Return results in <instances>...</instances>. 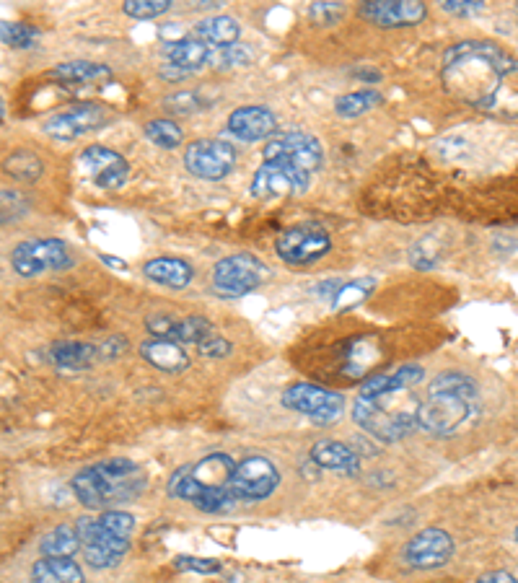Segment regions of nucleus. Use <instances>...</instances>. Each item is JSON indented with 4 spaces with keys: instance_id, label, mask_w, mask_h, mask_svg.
I'll use <instances>...</instances> for the list:
<instances>
[{
    "instance_id": "bb28decb",
    "label": "nucleus",
    "mask_w": 518,
    "mask_h": 583,
    "mask_svg": "<svg viewBox=\"0 0 518 583\" xmlns=\"http://www.w3.org/2000/svg\"><path fill=\"white\" fill-rule=\"evenodd\" d=\"M96 355H99V348H94V345L70 343V340L55 343L50 348V361L65 371H86L96 363Z\"/></svg>"
},
{
    "instance_id": "7c9ffc66",
    "label": "nucleus",
    "mask_w": 518,
    "mask_h": 583,
    "mask_svg": "<svg viewBox=\"0 0 518 583\" xmlns=\"http://www.w3.org/2000/svg\"><path fill=\"white\" fill-rule=\"evenodd\" d=\"M384 102V94L373 89H363V91H353V94H345L337 99L335 109L340 117H358L363 112H371L373 107H379Z\"/></svg>"
},
{
    "instance_id": "de8ad7c7",
    "label": "nucleus",
    "mask_w": 518,
    "mask_h": 583,
    "mask_svg": "<svg viewBox=\"0 0 518 583\" xmlns=\"http://www.w3.org/2000/svg\"><path fill=\"white\" fill-rule=\"evenodd\" d=\"M477 583H518L516 576H511L508 571H490L485 576L477 578Z\"/></svg>"
},
{
    "instance_id": "b1692460",
    "label": "nucleus",
    "mask_w": 518,
    "mask_h": 583,
    "mask_svg": "<svg viewBox=\"0 0 518 583\" xmlns=\"http://www.w3.org/2000/svg\"><path fill=\"white\" fill-rule=\"evenodd\" d=\"M143 273L148 280H156L166 288H184L192 280V265L177 257H156L143 265Z\"/></svg>"
},
{
    "instance_id": "f3484780",
    "label": "nucleus",
    "mask_w": 518,
    "mask_h": 583,
    "mask_svg": "<svg viewBox=\"0 0 518 583\" xmlns=\"http://www.w3.org/2000/svg\"><path fill=\"white\" fill-rule=\"evenodd\" d=\"M358 13L371 24L397 29V26L420 24L428 16V8L417 0H368V3H361Z\"/></svg>"
},
{
    "instance_id": "79ce46f5",
    "label": "nucleus",
    "mask_w": 518,
    "mask_h": 583,
    "mask_svg": "<svg viewBox=\"0 0 518 583\" xmlns=\"http://www.w3.org/2000/svg\"><path fill=\"white\" fill-rule=\"evenodd\" d=\"M309 16L316 24L335 26L337 21H342V16H345V6H342V3H314V6L309 8Z\"/></svg>"
},
{
    "instance_id": "0eeeda50",
    "label": "nucleus",
    "mask_w": 518,
    "mask_h": 583,
    "mask_svg": "<svg viewBox=\"0 0 518 583\" xmlns=\"http://www.w3.org/2000/svg\"><path fill=\"white\" fill-rule=\"evenodd\" d=\"M353 420L361 425L363 431L371 433L373 438L394 444L399 438H405L417 428L415 412H389L379 405V400H368V397H358L353 405Z\"/></svg>"
},
{
    "instance_id": "2eb2a0df",
    "label": "nucleus",
    "mask_w": 518,
    "mask_h": 583,
    "mask_svg": "<svg viewBox=\"0 0 518 583\" xmlns=\"http://www.w3.org/2000/svg\"><path fill=\"white\" fill-rule=\"evenodd\" d=\"M275 247H278L280 260L288 262V265H311V262L322 260L324 254L329 252L332 239L324 229L301 226V229L283 231Z\"/></svg>"
},
{
    "instance_id": "20e7f679",
    "label": "nucleus",
    "mask_w": 518,
    "mask_h": 583,
    "mask_svg": "<svg viewBox=\"0 0 518 583\" xmlns=\"http://www.w3.org/2000/svg\"><path fill=\"white\" fill-rule=\"evenodd\" d=\"M73 252L68 244L60 239H29L19 241L11 252L13 270L24 278H37V275L57 273V270H68L73 267Z\"/></svg>"
},
{
    "instance_id": "473e14b6",
    "label": "nucleus",
    "mask_w": 518,
    "mask_h": 583,
    "mask_svg": "<svg viewBox=\"0 0 518 583\" xmlns=\"http://www.w3.org/2000/svg\"><path fill=\"white\" fill-rule=\"evenodd\" d=\"M373 278H366V280H350V283H342V288L337 291L335 301H332V306H335V311H345V309H353V306L363 304L368 298V293L373 291Z\"/></svg>"
},
{
    "instance_id": "9d476101",
    "label": "nucleus",
    "mask_w": 518,
    "mask_h": 583,
    "mask_svg": "<svg viewBox=\"0 0 518 583\" xmlns=\"http://www.w3.org/2000/svg\"><path fill=\"white\" fill-rule=\"evenodd\" d=\"M184 166L187 172L195 174L208 182H218V179L228 177L236 166V148L226 140L203 138L195 140L184 151Z\"/></svg>"
},
{
    "instance_id": "49530a36",
    "label": "nucleus",
    "mask_w": 518,
    "mask_h": 583,
    "mask_svg": "<svg viewBox=\"0 0 518 583\" xmlns=\"http://www.w3.org/2000/svg\"><path fill=\"white\" fill-rule=\"evenodd\" d=\"M125 348H127L125 337H109L107 343L99 348V353H102L104 358H117V355H120Z\"/></svg>"
},
{
    "instance_id": "412c9836",
    "label": "nucleus",
    "mask_w": 518,
    "mask_h": 583,
    "mask_svg": "<svg viewBox=\"0 0 518 583\" xmlns=\"http://www.w3.org/2000/svg\"><path fill=\"white\" fill-rule=\"evenodd\" d=\"M425 379V371L420 366H402L392 374H379L371 376V379L363 381L361 397H368V400H381L386 394H397L405 392V389L415 387L420 381Z\"/></svg>"
},
{
    "instance_id": "c85d7f7f",
    "label": "nucleus",
    "mask_w": 518,
    "mask_h": 583,
    "mask_svg": "<svg viewBox=\"0 0 518 583\" xmlns=\"http://www.w3.org/2000/svg\"><path fill=\"white\" fill-rule=\"evenodd\" d=\"M39 547L45 552V558H73L81 550V537H78L76 526L60 524L45 534Z\"/></svg>"
},
{
    "instance_id": "c9c22d12",
    "label": "nucleus",
    "mask_w": 518,
    "mask_h": 583,
    "mask_svg": "<svg viewBox=\"0 0 518 583\" xmlns=\"http://www.w3.org/2000/svg\"><path fill=\"white\" fill-rule=\"evenodd\" d=\"M6 172L13 174L16 179H24V182H32L42 174V164H39L37 156L32 153H16L6 161Z\"/></svg>"
},
{
    "instance_id": "1a4fd4ad",
    "label": "nucleus",
    "mask_w": 518,
    "mask_h": 583,
    "mask_svg": "<svg viewBox=\"0 0 518 583\" xmlns=\"http://www.w3.org/2000/svg\"><path fill=\"white\" fill-rule=\"evenodd\" d=\"M283 405L309 415L314 425H332L345 410V397L316 384H293L283 392Z\"/></svg>"
},
{
    "instance_id": "cd10ccee",
    "label": "nucleus",
    "mask_w": 518,
    "mask_h": 583,
    "mask_svg": "<svg viewBox=\"0 0 518 583\" xmlns=\"http://www.w3.org/2000/svg\"><path fill=\"white\" fill-rule=\"evenodd\" d=\"M52 78L63 83H107L112 81V70L107 65L91 63V60H73V63H60L52 70Z\"/></svg>"
},
{
    "instance_id": "f704fd0d",
    "label": "nucleus",
    "mask_w": 518,
    "mask_h": 583,
    "mask_svg": "<svg viewBox=\"0 0 518 583\" xmlns=\"http://www.w3.org/2000/svg\"><path fill=\"white\" fill-rule=\"evenodd\" d=\"M208 107L203 96L195 94V91H177L164 99V109L171 115H195L200 109Z\"/></svg>"
},
{
    "instance_id": "7ed1b4c3",
    "label": "nucleus",
    "mask_w": 518,
    "mask_h": 583,
    "mask_svg": "<svg viewBox=\"0 0 518 583\" xmlns=\"http://www.w3.org/2000/svg\"><path fill=\"white\" fill-rule=\"evenodd\" d=\"M143 488H146V477L140 475V472L130 477H114L107 475L99 464L81 469L73 477L76 498L86 508H94V511H112L120 503L135 501L143 493Z\"/></svg>"
},
{
    "instance_id": "ddd939ff",
    "label": "nucleus",
    "mask_w": 518,
    "mask_h": 583,
    "mask_svg": "<svg viewBox=\"0 0 518 583\" xmlns=\"http://www.w3.org/2000/svg\"><path fill=\"white\" fill-rule=\"evenodd\" d=\"M405 563L417 571H436L454 558V537L443 529H423L405 545Z\"/></svg>"
},
{
    "instance_id": "a19ab883",
    "label": "nucleus",
    "mask_w": 518,
    "mask_h": 583,
    "mask_svg": "<svg viewBox=\"0 0 518 583\" xmlns=\"http://www.w3.org/2000/svg\"><path fill=\"white\" fill-rule=\"evenodd\" d=\"M174 568H177V571L203 573V576H208V573L221 571V563L213 558H190V555H179V558H174Z\"/></svg>"
},
{
    "instance_id": "f8f14e48",
    "label": "nucleus",
    "mask_w": 518,
    "mask_h": 583,
    "mask_svg": "<svg viewBox=\"0 0 518 583\" xmlns=\"http://www.w3.org/2000/svg\"><path fill=\"white\" fill-rule=\"evenodd\" d=\"M262 161H288L301 172L314 174L324 166V148L309 133H285L262 148Z\"/></svg>"
},
{
    "instance_id": "2f4dec72",
    "label": "nucleus",
    "mask_w": 518,
    "mask_h": 583,
    "mask_svg": "<svg viewBox=\"0 0 518 583\" xmlns=\"http://www.w3.org/2000/svg\"><path fill=\"white\" fill-rule=\"evenodd\" d=\"M146 135L151 143H156L158 148L164 151H174V148L182 146V127L171 120H151L146 125Z\"/></svg>"
},
{
    "instance_id": "4c0bfd02",
    "label": "nucleus",
    "mask_w": 518,
    "mask_h": 583,
    "mask_svg": "<svg viewBox=\"0 0 518 583\" xmlns=\"http://www.w3.org/2000/svg\"><path fill=\"white\" fill-rule=\"evenodd\" d=\"M0 37L8 47H16V50H24V47H32L34 37H37V29L26 24H16V21H6L0 26Z\"/></svg>"
},
{
    "instance_id": "6ab92c4d",
    "label": "nucleus",
    "mask_w": 518,
    "mask_h": 583,
    "mask_svg": "<svg viewBox=\"0 0 518 583\" xmlns=\"http://www.w3.org/2000/svg\"><path fill=\"white\" fill-rule=\"evenodd\" d=\"M228 130L244 143H257L267 140L278 133V117L272 115L267 107H239L228 117Z\"/></svg>"
},
{
    "instance_id": "a211bd4d",
    "label": "nucleus",
    "mask_w": 518,
    "mask_h": 583,
    "mask_svg": "<svg viewBox=\"0 0 518 583\" xmlns=\"http://www.w3.org/2000/svg\"><path fill=\"white\" fill-rule=\"evenodd\" d=\"M81 164L91 174L96 187H102V190H120L127 174H130V166L120 153L109 151L104 146L86 148L81 153Z\"/></svg>"
},
{
    "instance_id": "72a5a7b5",
    "label": "nucleus",
    "mask_w": 518,
    "mask_h": 583,
    "mask_svg": "<svg viewBox=\"0 0 518 583\" xmlns=\"http://www.w3.org/2000/svg\"><path fill=\"white\" fill-rule=\"evenodd\" d=\"M210 322L205 317H179L177 322V330H174V335H171V340L179 345H187V343H200L203 337L210 335Z\"/></svg>"
},
{
    "instance_id": "39448f33",
    "label": "nucleus",
    "mask_w": 518,
    "mask_h": 583,
    "mask_svg": "<svg viewBox=\"0 0 518 583\" xmlns=\"http://www.w3.org/2000/svg\"><path fill=\"white\" fill-rule=\"evenodd\" d=\"M270 278V267L254 254H234L215 265L213 286L223 296H244L257 291Z\"/></svg>"
},
{
    "instance_id": "5701e85b",
    "label": "nucleus",
    "mask_w": 518,
    "mask_h": 583,
    "mask_svg": "<svg viewBox=\"0 0 518 583\" xmlns=\"http://www.w3.org/2000/svg\"><path fill=\"white\" fill-rule=\"evenodd\" d=\"M140 355L146 358V363H151L158 371H166V374H179L190 366V355L184 353L182 345L174 340H148L140 345Z\"/></svg>"
},
{
    "instance_id": "6e6552de",
    "label": "nucleus",
    "mask_w": 518,
    "mask_h": 583,
    "mask_svg": "<svg viewBox=\"0 0 518 583\" xmlns=\"http://www.w3.org/2000/svg\"><path fill=\"white\" fill-rule=\"evenodd\" d=\"M76 529L78 537H81L83 560H86L91 568H112V565L120 563L122 555L130 550V542L109 532L107 526L99 519L81 516V519L76 521Z\"/></svg>"
},
{
    "instance_id": "a878e982",
    "label": "nucleus",
    "mask_w": 518,
    "mask_h": 583,
    "mask_svg": "<svg viewBox=\"0 0 518 583\" xmlns=\"http://www.w3.org/2000/svg\"><path fill=\"white\" fill-rule=\"evenodd\" d=\"M239 24H236L231 16H213V19H205L195 26L192 37H197L200 42L210 47V50H223V47H231L239 42Z\"/></svg>"
},
{
    "instance_id": "f03ea898",
    "label": "nucleus",
    "mask_w": 518,
    "mask_h": 583,
    "mask_svg": "<svg viewBox=\"0 0 518 583\" xmlns=\"http://www.w3.org/2000/svg\"><path fill=\"white\" fill-rule=\"evenodd\" d=\"M236 464L239 462L223 454V451L208 454L197 464H187V467L177 469L171 475L169 485H166V493L171 498L192 503L205 514H226V511L239 506L234 490H231Z\"/></svg>"
},
{
    "instance_id": "f257e3e1",
    "label": "nucleus",
    "mask_w": 518,
    "mask_h": 583,
    "mask_svg": "<svg viewBox=\"0 0 518 583\" xmlns=\"http://www.w3.org/2000/svg\"><path fill=\"white\" fill-rule=\"evenodd\" d=\"M443 86L482 115L518 117V58L495 42H459L443 58Z\"/></svg>"
},
{
    "instance_id": "aec40b11",
    "label": "nucleus",
    "mask_w": 518,
    "mask_h": 583,
    "mask_svg": "<svg viewBox=\"0 0 518 583\" xmlns=\"http://www.w3.org/2000/svg\"><path fill=\"white\" fill-rule=\"evenodd\" d=\"M311 462L322 469H332L340 475H358L361 469V454L353 446L342 441H319L311 446Z\"/></svg>"
},
{
    "instance_id": "09e8293b",
    "label": "nucleus",
    "mask_w": 518,
    "mask_h": 583,
    "mask_svg": "<svg viewBox=\"0 0 518 583\" xmlns=\"http://www.w3.org/2000/svg\"><path fill=\"white\" fill-rule=\"evenodd\" d=\"M102 262L109 267H117V270H127V262L117 260V257H109V254H102Z\"/></svg>"
},
{
    "instance_id": "9b49d317",
    "label": "nucleus",
    "mask_w": 518,
    "mask_h": 583,
    "mask_svg": "<svg viewBox=\"0 0 518 583\" xmlns=\"http://www.w3.org/2000/svg\"><path fill=\"white\" fill-rule=\"evenodd\" d=\"M280 485L278 467L265 457H247L236 464L231 490L239 503L265 501Z\"/></svg>"
},
{
    "instance_id": "8fccbe9b",
    "label": "nucleus",
    "mask_w": 518,
    "mask_h": 583,
    "mask_svg": "<svg viewBox=\"0 0 518 583\" xmlns=\"http://www.w3.org/2000/svg\"><path fill=\"white\" fill-rule=\"evenodd\" d=\"M513 537H516V542H518V526H516V534H513Z\"/></svg>"
},
{
    "instance_id": "58836bf2",
    "label": "nucleus",
    "mask_w": 518,
    "mask_h": 583,
    "mask_svg": "<svg viewBox=\"0 0 518 583\" xmlns=\"http://www.w3.org/2000/svg\"><path fill=\"white\" fill-rule=\"evenodd\" d=\"M171 8V0H127L122 11L127 16H133V19H156L161 13H166Z\"/></svg>"
},
{
    "instance_id": "4be33fe9",
    "label": "nucleus",
    "mask_w": 518,
    "mask_h": 583,
    "mask_svg": "<svg viewBox=\"0 0 518 583\" xmlns=\"http://www.w3.org/2000/svg\"><path fill=\"white\" fill-rule=\"evenodd\" d=\"M164 58L169 60L171 68H177L179 73H192V70L203 68L210 60V47L200 42L197 37H182L174 39L164 47Z\"/></svg>"
},
{
    "instance_id": "c03bdc74",
    "label": "nucleus",
    "mask_w": 518,
    "mask_h": 583,
    "mask_svg": "<svg viewBox=\"0 0 518 583\" xmlns=\"http://www.w3.org/2000/svg\"><path fill=\"white\" fill-rule=\"evenodd\" d=\"M197 353L205 355V358H226V355L231 353V343H228L226 337L210 332L208 337H203V340L197 343Z\"/></svg>"
},
{
    "instance_id": "37998d69",
    "label": "nucleus",
    "mask_w": 518,
    "mask_h": 583,
    "mask_svg": "<svg viewBox=\"0 0 518 583\" xmlns=\"http://www.w3.org/2000/svg\"><path fill=\"white\" fill-rule=\"evenodd\" d=\"M179 317H171V314H153L146 319L148 332L153 335V340H171L174 330H177Z\"/></svg>"
},
{
    "instance_id": "4468645a",
    "label": "nucleus",
    "mask_w": 518,
    "mask_h": 583,
    "mask_svg": "<svg viewBox=\"0 0 518 583\" xmlns=\"http://www.w3.org/2000/svg\"><path fill=\"white\" fill-rule=\"evenodd\" d=\"M311 174L301 172L298 166L288 161H262L252 179L254 197H283L306 192Z\"/></svg>"
},
{
    "instance_id": "c756f323",
    "label": "nucleus",
    "mask_w": 518,
    "mask_h": 583,
    "mask_svg": "<svg viewBox=\"0 0 518 583\" xmlns=\"http://www.w3.org/2000/svg\"><path fill=\"white\" fill-rule=\"evenodd\" d=\"M428 394H454V397H462V400L474 402L477 400V384H474L467 374L449 371V374H441L430 381Z\"/></svg>"
},
{
    "instance_id": "e433bc0d",
    "label": "nucleus",
    "mask_w": 518,
    "mask_h": 583,
    "mask_svg": "<svg viewBox=\"0 0 518 583\" xmlns=\"http://www.w3.org/2000/svg\"><path fill=\"white\" fill-rule=\"evenodd\" d=\"M252 58L254 55L247 45H231V47H223V50L210 52L208 63L213 65V68H228V65L252 63Z\"/></svg>"
},
{
    "instance_id": "a18cd8bd",
    "label": "nucleus",
    "mask_w": 518,
    "mask_h": 583,
    "mask_svg": "<svg viewBox=\"0 0 518 583\" xmlns=\"http://www.w3.org/2000/svg\"><path fill=\"white\" fill-rule=\"evenodd\" d=\"M441 8L446 13H454V16H472V13L482 11L485 3H480V0H443Z\"/></svg>"
},
{
    "instance_id": "423d86ee",
    "label": "nucleus",
    "mask_w": 518,
    "mask_h": 583,
    "mask_svg": "<svg viewBox=\"0 0 518 583\" xmlns=\"http://www.w3.org/2000/svg\"><path fill=\"white\" fill-rule=\"evenodd\" d=\"M472 405L474 402L454 394H428V400L415 410L417 428H423L430 436H449L472 418Z\"/></svg>"
},
{
    "instance_id": "ea45409f",
    "label": "nucleus",
    "mask_w": 518,
    "mask_h": 583,
    "mask_svg": "<svg viewBox=\"0 0 518 583\" xmlns=\"http://www.w3.org/2000/svg\"><path fill=\"white\" fill-rule=\"evenodd\" d=\"M99 521L107 526L109 532L117 534L120 539H127V542H130V537H133V532H135L133 516L125 514V511H117V508H112V511H104V514L99 516Z\"/></svg>"
},
{
    "instance_id": "393cba45",
    "label": "nucleus",
    "mask_w": 518,
    "mask_h": 583,
    "mask_svg": "<svg viewBox=\"0 0 518 583\" xmlns=\"http://www.w3.org/2000/svg\"><path fill=\"white\" fill-rule=\"evenodd\" d=\"M32 583H86V576L73 558H42L34 563Z\"/></svg>"
},
{
    "instance_id": "dca6fc26",
    "label": "nucleus",
    "mask_w": 518,
    "mask_h": 583,
    "mask_svg": "<svg viewBox=\"0 0 518 583\" xmlns=\"http://www.w3.org/2000/svg\"><path fill=\"white\" fill-rule=\"evenodd\" d=\"M107 120L109 115L102 104H73L45 122V133L57 140H76L91 130H99Z\"/></svg>"
}]
</instances>
